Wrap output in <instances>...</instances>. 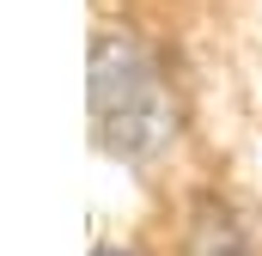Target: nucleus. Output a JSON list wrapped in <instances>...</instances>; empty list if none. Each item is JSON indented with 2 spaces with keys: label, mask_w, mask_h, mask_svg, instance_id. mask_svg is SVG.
<instances>
[{
  "label": "nucleus",
  "mask_w": 262,
  "mask_h": 256,
  "mask_svg": "<svg viewBox=\"0 0 262 256\" xmlns=\"http://www.w3.org/2000/svg\"><path fill=\"white\" fill-rule=\"evenodd\" d=\"M92 122H98V140L122 159L165 146L177 128L159 67L128 37H98V49H92Z\"/></svg>",
  "instance_id": "f257e3e1"
},
{
  "label": "nucleus",
  "mask_w": 262,
  "mask_h": 256,
  "mask_svg": "<svg viewBox=\"0 0 262 256\" xmlns=\"http://www.w3.org/2000/svg\"><path fill=\"white\" fill-rule=\"evenodd\" d=\"M92 256H128V250H116V244H104V250H92Z\"/></svg>",
  "instance_id": "f03ea898"
}]
</instances>
